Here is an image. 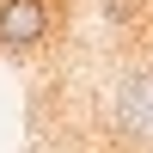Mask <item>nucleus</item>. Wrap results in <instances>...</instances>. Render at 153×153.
Instances as JSON below:
<instances>
[{
	"instance_id": "f257e3e1",
	"label": "nucleus",
	"mask_w": 153,
	"mask_h": 153,
	"mask_svg": "<svg viewBox=\"0 0 153 153\" xmlns=\"http://www.w3.org/2000/svg\"><path fill=\"white\" fill-rule=\"evenodd\" d=\"M49 31H55V0H0V55H25L49 43Z\"/></svg>"
},
{
	"instance_id": "f03ea898",
	"label": "nucleus",
	"mask_w": 153,
	"mask_h": 153,
	"mask_svg": "<svg viewBox=\"0 0 153 153\" xmlns=\"http://www.w3.org/2000/svg\"><path fill=\"white\" fill-rule=\"evenodd\" d=\"M117 129L135 141H153V74H129L117 86Z\"/></svg>"
}]
</instances>
